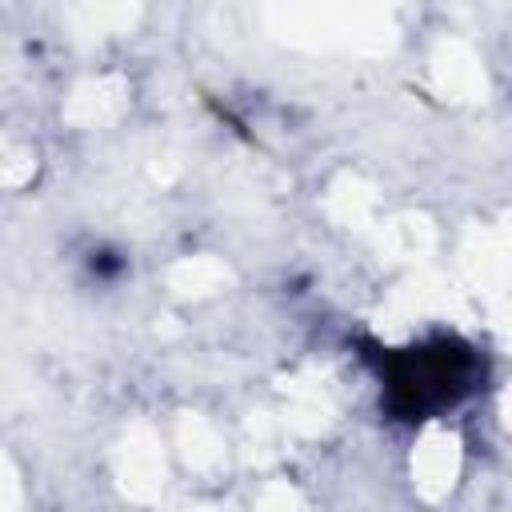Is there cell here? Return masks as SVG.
<instances>
[{
	"label": "cell",
	"instance_id": "1",
	"mask_svg": "<svg viewBox=\"0 0 512 512\" xmlns=\"http://www.w3.org/2000/svg\"><path fill=\"white\" fill-rule=\"evenodd\" d=\"M352 352L376 380L380 416L396 428H424L460 412L484 392L492 372L488 352L452 328L424 332L408 344L356 336Z\"/></svg>",
	"mask_w": 512,
	"mask_h": 512
},
{
	"label": "cell",
	"instance_id": "2",
	"mask_svg": "<svg viewBox=\"0 0 512 512\" xmlns=\"http://www.w3.org/2000/svg\"><path fill=\"white\" fill-rule=\"evenodd\" d=\"M128 252L124 248H116V244H92L88 252H84V276L92 280V284H100V288H112V284H120L124 276H128Z\"/></svg>",
	"mask_w": 512,
	"mask_h": 512
}]
</instances>
